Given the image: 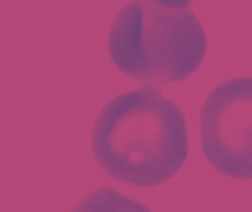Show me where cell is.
Wrapping results in <instances>:
<instances>
[{
	"label": "cell",
	"instance_id": "cell-2",
	"mask_svg": "<svg viewBox=\"0 0 252 212\" xmlns=\"http://www.w3.org/2000/svg\"><path fill=\"white\" fill-rule=\"evenodd\" d=\"M205 28L195 12L155 0H131L115 15L108 50L112 63L148 87L182 81L204 62Z\"/></svg>",
	"mask_w": 252,
	"mask_h": 212
},
{
	"label": "cell",
	"instance_id": "cell-3",
	"mask_svg": "<svg viewBox=\"0 0 252 212\" xmlns=\"http://www.w3.org/2000/svg\"><path fill=\"white\" fill-rule=\"evenodd\" d=\"M252 81L233 77L217 86L201 109V149L220 174L251 179Z\"/></svg>",
	"mask_w": 252,
	"mask_h": 212
},
{
	"label": "cell",
	"instance_id": "cell-1",
	"mask_svg": "<svg viewBox=\"0 0 252 212\" xmlns=\"http://www.w3.org/2000/svg\"><path fill=\"white\" fill-rule=\"evenodd\" d=\"M189 153L186 118L158 89L143 87L112 97L92 131V155L114 180L140 189L173 179Z\"/></svg>",
	"mask_w": 252,
	"mask_h": 212
},
{
	"label": "cell",
	"instance_id": "cell-4",
	"mask_svg": "<svg viewBox=\"0 0 252 212\" xmlns=\"http://www.w3.org/2000/svg\"><path fill=\"white\" fill-rule=\"evenodd\" d=\"M155 1L167 4V6H171V7H186L192 1H198V0H155Z\"/></svg>",
	"mask_w": 252,
	"mask_h": 212
}]
</instances>
